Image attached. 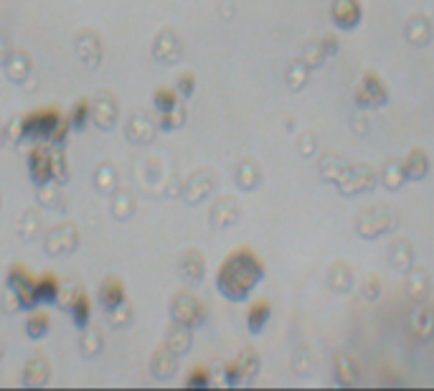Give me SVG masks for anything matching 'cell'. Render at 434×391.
<instances>
[{"label":"cell","instance_id":"5b68a950","mask_svg":"<svg viewBox=\"0 0 434 391\" xmlns=\"http://www.w3.org/2000/svg\"><path fill=\"white\" fill-rule=\"evenodd\" d=\"M79 246V232L74 224H59L54 226L46 237V252L51 257H61V254H72Z\"/></svg>","mask_w":434,"mask_h":391},{"label":"cell","instance_id":"9c48e42d","mask_svg":"<svg viewBox=\"0 0 434 391\" xmlns=\"http://www.w3.org/2000/svg\"><path fill=\"white\" fill-rule=\"evenodd\" d=\"M76 53H79V59L87 64L89 69H94L97 64L102 61V41L97 34L92 31H84L76 41Z\"/></svg>","mask_w":434,"mask_h":391},{"label":"cell","instance_id":"ac0fdd59","mask_svg":"<svg viewBox=\"0 0 434 391\" xmlns=\"http://www.w3.org/2000/svg\"><path fill=\"white\" fill-rule=\"evenodd\" d=\"M48 155H51V180L59 183V186H67L69 183V163H67V153H64V145H51Z\"/></svg>","mask_w":434,"mask_h":391},{"label":"cell","instance_id":"7c38bea8","mask_svg":"<svg viewBox=\"0 0 434 391\" xmlns=\"http://www.w3.org/2000/svg\"><path fill=\"white\" fill-rule=\"evenodd\" d=\"M122 303H125V285L117 277H107L100 285V305L109 312Z\"/></svg>","mask_w":434,"mask_h":391},{"label":"cell","instance_id":"836d02e7","mask_svg":"<svg viewBox=\"0 0 434 391\" xmlns=\"http://www.w3.org/2000/svg\"><path fill=\"white\" fill-rule=\"evenodd\" d=\"M11 51H13V48H11V44H8V39H6L3 34H0V67H3V64L8 61Z\"/></svg>","mask_w":434,"mask_h":391},{"label":"cell","instance_id":"30bf717a","mask_svg":"<svg viewBox=\"0 0 434 391\" xmlns=\"http://www.w3.org/2000/svg\"><path fill=\"white\" fill-rule=\"evenodd\" d=\"M127 138L133 143H150L155 135V122L147 117L145 112H135L133 117L127 119Z\"/></svg>","mask_w":434,"mask_h":391},{"label":"cell","instance_id":"9a60e30c","mask_svg":"<svg viewBox=\"0 0 434 391\" xmlns=\"http://www.w3.org/2000/svg\"><path fill=\"white\" fill-rule=\"evenodd\" d=\"M69 312H72L74 325H76L79 331H84V328L89 325V318H92V303H89L87 292L79 290L76 295H74L72 305H69Z\"/></svg>","mask_w":434,"mask_h":391},{"label":"cell","instance_id":"e575fe53","mask_svg":"<svg viewBox=\"0 0 434 391\" xmlns=\"http://www.w3.org/2000/svg\"><path fill=\"white\" fill-rule=\"evenodd\" d=\"M3 140H6V127L0 125V143H3Z\"/></svg>","mask_w":434,"mask_h":391},{"label":"cell","instance_id":"603a6c76","mask_svg":"<svg viewBox=\"0 0 434 391\" xmlns=\"http://www.w3.org/2000/svg\"><path fill=\"white\" fill-rule=\"evenodd\" d=\"M135 211V201H133V193L130 191H114L112 196V216L117 221H127L130 216H133Z\"/></svg>","mask_w":434,"mask_h":391},{"label":"cell","instance_id":"5bb4252c","mask_svg":"<svg viewBox=\"0 0 434 391\" xmlns=\"http://www.w3.org/2000/svg\"><path fill=\"white\" fill-rule=\"evenodd\" d=\"M48 381V361L43 356H34L23 369V384L43 386Z\"/></svg>","mask_w":434,"mask_h":391},{"label":"cell","instance_id":"44dd1931","mask_svg":"<svg viewBox=\"0 0 434 391\" xmlns=\"http://www.w3.org/2000/svg\"><path fill=\"white\" fill-rule=\"evenodd\" d=\"M94 188L100 193H114L117 191V171L112 163H102L94 173Z\"/></svg>","mask_w":434,"mask_h":391},{"label":"cell","instance_id":"ffe728a7","mask_svg":"<svg viewBox=\"0 0 434 391\" xmlns=\"http://www.w3.org/2000/svg\"><path fill=\"white\" fill-rule=\"evenodd\" d=\"M39 201L43 208H51V211H64V196H61V186L59 183H43L39 186Z\"/></svg>","mask_w":434,"mask_h":391},{"label":"cell","instance_id":"4fadbf2b","mask_svg":"<svg viewBox=\"0 0 434 391\" xmlns=\"http://www.w3.org/2000/svg\"><path fill=\"white\" fill-rule=\"evenodd\" d=\"M3 69H6L8 79L15 81V84H23L26 77L31 74V59H28L26 51H11V56H8V61L3 64Z\"/></svg>","mask_w":434,"mask_h":391},{"label":"cell","instance_id":"cb8c5ba5","mask_svg":"<svg viewBox=\"0 0 434 391\" xmlns=\"http://www.w3.org/2000/svg\"><path fill=\"white\" fill-rule=\"evenodd\" d=\"M102 345H104V338H102V331L100 328H84L81 333V353L87 358H94L97 353L102 351Z\"/></svg>","mask_w":434,"mask_h":391},{"label":"cell","instance_id":"2e32d148","mask_svg":"<svg viewBox=\"0 0 434 391\" xmlns=\"http://www.w3.org/2000/svg\"><path fill=\"white\" fill-rule=\"evenodd\" d=\"M165 345L178 358L186 356V353L191 351V328L173 323V328H170V333H168V338H165Z\"/></svg>","mask_w":434,"mask_h":391},{"label":"cell","instance_id":"4316f807","mask_svg":"<svg viewBox=\"0 0 434 391\" xmlns=\"http://www.w3.org/2000/svg\"><path fill=\"white\" fill-rule=\"evenodd\" d=\"M89 117H92V105H89V100H79L76 105H74L72 114L67 117L69 127H72V130H84Z\"/></svg>","mask_w":434,"mask_h":391},{"label":"cell","instance_id":"d6a6232c","mask_svg":"<svg viewBox=\"0 0 434 391\" xmlns=\"http://www.w3.org/2000/svg\"><path fill=\"white\" fill-rule=\"evenodd\" d=\"M6 138L11 140V143H20V140H23V117L11 119V125L6 127Z\"/></svg>","mask_w":434,"mask_h":391},{"label":"cell","instance_id":"3957f363","mask_svg":"<svg viewBox=\"0 0 434 391\" xmlns=\"http://www.w3.org/2000/svg\"><path fill=\"white\" fill-rule=\"evenodd\" d=\"M8 290L13 292L15 300H18V307L20 310H34L39 307V295H36V279L31 277L23 265H13L11 267V272H8V279H6Z\"/></svg>","mask_w":434,"mask_h":391},{"label":"cell","instance_id":"8fae6325","mask_svg":"<svg viewBox=\"0 0 434 391\" xmlns=\"http://www.w3.org/2000/svg\"><path fill=\"white\" fill-rule=\"evenodd\" d=\"M150 371H153L155 378H170L175 371H178V356H175L170 348H158L150 358Z\"/></svg>","mask_w":434,"mask_h":391},{"label":"cell","instance_id":"8992f818","mask_svg":"<svg viewBox=\"0 0 434 391\" xmlns=\"http://www.w3.org/2000/svg\"><path fill=\"white\" fill-rule=\"evenodd\" d=\"M51 143H36L28 153V173H31V180L36 186H43V183H51Z\"/></svg>","mask_w":434,"mask_h":391},{"label":"cell","instance_id":"e0dca14e","mask_svg":"<svg viewBox=\"0 0 434 391\" xmlns=\"http://www.w3.org/2000/svg\"><path fill=\"white\" fill-rule=\"evenodd\" d=\"M36 295H39V305H56L59 303V279L54 274H41L36 279Z\"/></svg>","mask_w":434,"mask_h":391},{"label":"cell","instance_id":"f1b7e54d","mask_svg":"<svg viewBox=\"0 0 434 391\" xmlns=\"http://www.w3.org/2000/svg\"><path fill=\"white\" fill-rule=\"evenodd\" d=\"M153 102L158 112H168V110H173V107L178 105V92L170 89V86H161V89L153 94Z\"/></svg>","mask_w":434,"mask_h":391},{"label":"cell","instance_id":"6da1fadb","mask_svg":"<svg viewBox=\"0 0 434 391\" xmlns=\"http://www.w3.org/2000/svg\"><path fill=\"white\" fill-rule=\"evenodd\" d=\"M264 277V267L257 257H254L249 249H239V252L229 254L226 262L221 265L219 277H216V285H219V292L224 298L239 300L249 298L252 287Z\"/></svg>","mask_w":434,"mask_h":391},{"label":"cell","instance_id":"ba28073f","mask_svg":"<svg viewBox=\"0 0 434 391\" xmlns=\"http://www.w3.org/2000/svg\"><path fill=\"white\" fill-rule=\"evenodd\" d=\"M92 119L94 125L100 130H112L114 122H117V102H114L112 94H100L92 105Z\"/></svg>","mask_w":434,"mask_h":391},{"label":"cell","instance_id":"7402d4cb","mask_svg":"<svg viewBox=\"0 0 434 391\" xmlns=\"http://www.w3.org/2000/svg\"><path fill=\"white\" fill-rule=\"evenodd\" d=\"M48 328H51V320H48V315L43 310H31V315H28L26 320V333L31 340H41L43 336L48 333Z\"/></svg>","mask_w":434,"mask_h":391},{"label":"cell","instance_id":"d4e9b609","mask_svg":"<svg viewBox=\"0 0 434 391\" xmlns=\"http://www.w3.org/2000/svg\"><path fill=\"white\" fill-rule=\"evenodd\" d=\"M269 320V303L267 300H259V303H254L252 310H249L247 315V325L252 333H262V328H264V323Z\"/></svg>","mask_w":434,"mask_h":391},{"label":"cell","instance_id":"1f68e13d","mask_svg":"<svg viewBox=\"0 0 434 391\" xmlns=\"http://www.w3.org/2000/svg\"><path fill=\"white\" fill-rule=\"evenodd\" d=\"M194 84H196V79H194V74H181V77H178V81H175V86H178V89H175V92L181 94V97H191V94H194Z\"/></svg>","mask_w":434,"mask_h":391},{"label":"cell","instance_id":"484cf974","mask_svg":"<svg viewBox=\"0 0 434 391\" xmlns=\"http://www.w3.org/2000/svg\"><path fill=\"white\" fill-rule=\"evenodd\" d=\"M41 229V216L36 208H28L23 216H20L18 221V234L20 239H26V241H31V239H36V234H39Z\"/></svg>","mask_w":434,"mask_h":391},{"label":"cell","instance_id":"7a4b0ae2","mask_svg":"<svg viewBox=\"0 0 434 391\" xmlns=\"http://www.w3.org/2000/svg\"><path fill=\"white\" fill-rule=\"evenodd\" d=\"M69 119L56 110V107H43L23 117V138L34 143H51V145H64L69 135Z\"/></svg>","mask_w":434,"mask_h":391},{"label":"cell","instance_id":"83f0119b","mask_svg":"<svg viewBox=\"0 0 434 391\" xmlns=\"http://www.w3.org/2000/svg\"><path fill=\"white\" fill-rule=\"evenodd\" d=\"M183 122H186V107H181V105H175L173 110H168V112H161V119H158V125H161L165 133L178 130Z\"/></svg>","mask_w":434,"mask_h":391},{"label":"cell","instance_id":"4dcf8cb0","mask_svg":"<svg viewBox=\"0 0 434 391\" xmlns=\"http://www.w3.org/2000/svg\"><path fill=\"white\" fill-rule=\"evenodd\" d=\"M208 384V373L203 366H194L191 369V373H188L186 378V386H206Z\"/></svg>","mask_w":434,"mask_h":391},{"label":"cell","instance_id":"277c9868","mask_svg":"<svg viewBox=\"0 0 434 391\" xmlns=\"http://www.w3.org/2000/svg\"><path fill=\"white\" fill-rule=\"evenodd\" d=\"M170 315H173V323L186 325L191 331L203 323V307L191 292H178L175 295L173 303H170Z\"/></svg>","mask_w":434,"mask_h":391},{"label":"cell","instance_id":"52a82bcc","mask_svg":"<svg viewBox=\"0 0 434 391\" xmlns=\"http://www.w3.org/2000/svg\"><path fill=\"white\" fill-rule=\"evenodd\" d=\"M181 41H178V36L170 31V28H165V31H161L158 34V39H155L153 44V56L158 61H163V64H175V61L181 59Z\"/></svg>","mask_w":434,"mask_h":391},{"label":"cell","instance_id":"f546056e","mask_svg":"<svg viewBox=\"0 0 434 391\" xmlns=\"http://www.w3.org/2000/svg\"><path fill=\"white\" fill-rule=\"evenodd\" d=\"M107 315H109L112 328H125V325H130V320H133V310H130V305H127V300L122 303V305L114 307V310H109Z\"/></svg>","mask_w":434,"mask_h":391},{"label":"cell","instance_id":"d6986e66","mask_svg":"<svg viewBox=\"0 0 434 391\" xmlns=\"http://www.w3.org/2000/svg\"><path fill=\"white\" fill-rule=\"evenodd\" d=\"M203 267H206V262L198 254V249H188L181 257V274L188 282H198L203 277Z\"/></svg>","mask_w":434,"mask_h":391}]
</instances>
